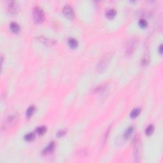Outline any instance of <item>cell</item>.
Instances as JSON below:
<instances>
[{
    "instance_id": "1",
    "label": "cell",
    "mask_w": 163,
    "mask_h": 163,
    "mask_svg": "<svg viewBox=\"0 0 163 163\" xmlns=\"http://www.w3.org/2000/svg\"><path fill=\"white\" fill-rule=\"evenodd\" d=\"M33 18L34 22L37 24H41L43 22L45 19V14L41 7L38 6L34 7L33 12Z\"/></svg>"
},
{
    "instance_id": "2",
    "label": "cell",
    "mask_w": 163,
    "mask_h": 163,
    "mask_svg": "<svg viewBox=\"0 0 163 163\" xmlns=\"http://www.w3.org/2000/svg\"><path fill=\"white\" fill-rule=\"evenodd\" d=\"M17 116L16 114L11 115H9L7 119H5L4 122L3 123L2 125V128L3 129H7L8 128L12 127L16 123V121H17Z\"/></svg>"
},
{
    "instance_id": "3",
    "label": "cell",
    "mask_w": 163,
    "mask_h": 163,
    "mask_svg": "<svg viewBox=\"0 0 163 163\" xmlns=\"http://www.w3.org/2000/svg\"><path fill=\"white\" fill-rule=\"evenodd\" d=\"M110 56L108 54L104 56L101 59V60L99 62L98 65V69L99 71H103L106 68H107L108 64L110 61Z\"/></svg>"
},
{
    "instance_id": "4",
    "label": "cell",
    "mask_w": 163,
    "mask_h": 163,
    "mask_svg": "<svg viewBox=\"0 0 163 163\" xmlns=\"http://www.w3.org/2000/svg\"><path fill=\"white\" fill-rule=\"evenodd\" d=\"M63 13L67 18L70 19H73L75 17V13L72 7L70 5H66L63 8Z\"/></svg>"
},
{
    "instance_id": "5",
    "label": "cell",
    "mask_w": 163,
    "mask_h": 163,
    "mask_svg": "<svg viewBox=\"0 0 163 163\" xmlns=\"http://www.w3.org/2000/svg\"><path fill=\"white\" fill-rule=\"evenodd\" d=\"M19 10V7L17 2L15 1H11L8 7V12L11 15H15L17 13Z\"/></svg>"
},
{
    "instance_id": "6",
    "label": "cell",
    "mask_w": 163,
    "mask_h": 163,
    "mask_svg": "<svg viewBox=\"0 0 163 163\" xmlns=\"http://www.w3.org/2000/svg\"><path fill=\"white\" fill-rule=\"evenodd\" d=\"M37 39H38L39 41H40V42H41L47 46H52L56 43V41L54 40L45 38V37L43 36H40L37 38Z\"/></svg>"
},
{
    "instance_id": "7",
    "label": "cell",
    "mask_w": 163,
    "mask_h": 163,
    "mask_svg": "<svg viewBox=\"0 0 163 163\" xmlns=\"http://www.w3.org/2000/svg\"><path fill=\"white\" fill-rule=\"evenodd\" d=\"M54 146H55L54 141L50 142V143H49V144L42 151L43 154L46 155L51 153V152H52V151L54 150Z\"/></svg>"
},
{
    "instance_id": "8",
    "label": "cell",
    "mask_w": 163,
    "mask_h": 163,
    "mask_svg": "<svg viewBox=\"0 0 163 163\" xmlns=\"http://www.w3.org/2000/svg\"><path fill=\"white\" fill-rule=\"evenodd\" d=\"M134 48H135V41L134 40H131V41L128 44V47H127L126 49V53L127 54L131 55L134 51Z\"/></svg>"
},
{
    "instance_id": "9",
    "label": "cell",
    "mask_w": 163,
    "mask_h": 163,
    "mask_svg": "<svg viewBox=\"0 0 163 163\" xmlns=\"http://www.w3.org/2000/svg\"><path fill=\"white\" fill-rule=\"evenodd\" d=\"M10 28L12 31L15 33H19L20 31V26H19V25L18 24L17 22H11L10 24Z\"/></svg>"
},
{
    "instance_id": "10",
    "label": "cell",
    "mask_w": 163,
    "mask_h": 163,
    "mask_svg": "<svg viewBox=\"0 0 163 163\" xmlns=\"http://www.w3.org/2000/svg\"><path fill=\"white\" fill-rule=\"evenodd\" d=\"M133 131H134V127H133V125H131V126H129V128L125 131L124 134V137L125 139L129 138L131 136V135H132Z\"/></svg>"
},
{
    "instance_id": "11",
    "label": "cell",
    "mask_w": 163,
    "mask_h": 163,
    "mask_svg": "<svg viewBox=\"0 0 163 163\" xmlns=\"http://www.w3.org/2000/svg\"><path fill=\"white\" fill-rule=\"evenodd\" d=\"M78 41L76 39L74 38H70L68 40V45L71 49H75L78 46Z\"/></svg>"
},
{
    "instance_id": "12",
    "label": "cell",
    "mask_w": 163,
    "mask_h": 163,
    "mask_svg": "<svg viewBox=\"0 0 163 163\" xmlns=\"http://www.w3.org/2000/svg\"><path fill=\"white\" fill-rule=\"evenodd\" d=\"M116 13H117L116 10H115L114 8H111L109 9V10L107 12L106 15H107V17L108 18V19H113V18L115 16Z\"/></svg>"
},
{
    "instance_id": "13",
    "label": "cell",
    "mask_w": 163,
    "mask_h": 163,
    "mask_svg": "<svg viewBox=\"0 0 163 163\" xmlns=\"http://www.w3.org/2000/svg\"><path fill=\"white\" fill-rule=\"evenodd\" d=\"M35 138V134L34 133H28L26 135H25L24 139L27 141H33Z\"/></svg>"
},
{
    "instance_id": "14",
    "label": "cell",
    "mask_w": 163,
    "mask_h": 163,
    "mask_svg": "<svg viewBox=\"0 0 163 163\" xmlns=\"http://www.w3.org/2000/svg\"><path fill=\"white\" fill-rule=\"evenodd\" d=\"M154 131V125L152 124H150L147 126V128L145 129V134L148 136H150L152 134Z\"/></svg>"
},
{
    "instance_id": "15",
    "label": "cell",
    "mask_w": 163,
    "mask_h": 163,
    "mask_svg": "<svg viewBox=\"0 0 163 163\" xmlns=\"http://www.w3.org/2000/svg\"><path fill=\"white\" fill-rule=\"evenodd\" d=\"M47 131V127L45 126H40L38 127L36 129V133L37 134H40V135H42V134H45Z\"/></svg>"
},
{
    "instance_id": "16",
    "label": "cell",
    "mask_w": 163,
    "mask_h": 163,
    "mask_svg": "<svg viewBox=\"0 0 163 163\" xmlns=\"http://www.w3.org/2000/svg\"><path fill=\"white\" fill-rule=\"evenodd\" d=\"M34 111H35V107L34 106H31L28 108L26 112V115L28 117H30L31 116H32V115L33 114Z\"/></svg>"
},
{
    "instance_id": "17",
    "label": "cell",
    "mask_w": 163,
    "mask_h": 163,
    "mask_svg": "<svg viewBox=\"0 0 163 163\" xmlns=\"http://www.w3.org/2000/svg\"><path fill=\"white\" fill-rule=\"evenodd\" d=\"M140 108H134V110H133L131 112V117L132 118H136V117L140 114Z\"/></svg>"
},
{
    "instance_id": "18",
    "label": "cell",
    "mask_w": 163,
    "mask_h": 163,
    "mask_svg": "<svg viewBox=\"0 0 163 163\" xmlns=\"http://www.w3.org/2000/svg\"><path fill=\"white\" fill-rule=\"evenodd\" d=\"M139 25H140V26L141 27V28H145L148 26V23L145 19H141L140 20H139Z\"/></svg>"
},
{
    "instance_id": "19",
    "label": "cell",
    "mask_w": 163,
    "mask_h": 163,
    "mask_svg": "<svg viewBox=\"0 0 163 163\" xmlns=\"http://www.w3.org/2000/svg\"><path fill=\"white\" fill-rule=\"evenodd\" d=\"M65 134H66L65 130H64V129L60 130V131H59L57 133V136L59 138L62 137V136H63Z\"/></svg>"
},
{
    "instance_id": "20",
    "label": "cell",
    "mask_w": 163,
    "mask_h": 163,
    "mask_svg": "<svg viewBox=\"0 0 163 163\" xmlns=\"http://www.w3.org/2000/svg\"><path fill=\"white\" fill-rule=\"evenodd\" d=\"M158 50H159V53L161 54H162V45H161L159 46V49H158Z\"/></svg>"
}]
</instances>
